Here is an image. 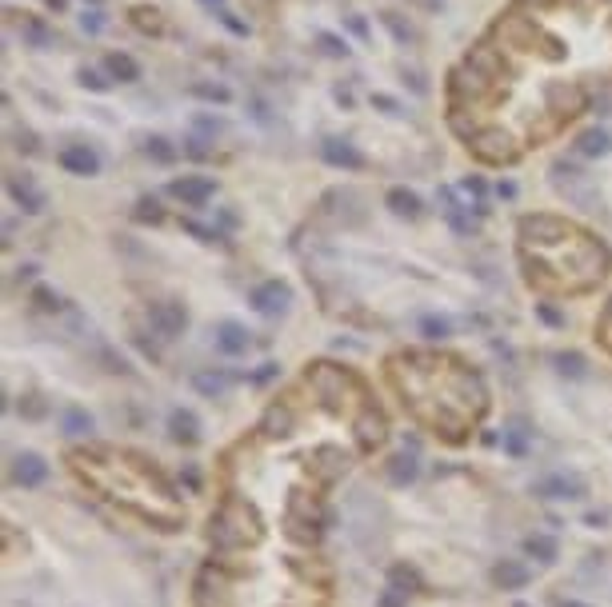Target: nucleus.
<instances>
[{
  "label": "nucleus",
  "instance_id": "1",
  "mask_svg": "<svg viewBox=\"0 0 612 607\" xmlns=\"http://www.w3.org/2000/svg\"><path fill=\"white\" fill-rule=\"evenodd\" d=\"M288 300H292V292H288V284H280V280H268L253 292V308L260 316H280L288 308Z\"/></svg>",
  "mask_w": 612,
  "mask_h": 607
},
{
  "label": "nucleus",
  "instance_id": "2",
  "mask_svg": "<svg viewBox=\"0 0 612 607\" xmlns=\"http://www.w3.org/2000/svg\"><path fill=\"white\" fill-rule=\"evenodd\" d=\"M61 168L72 176H96L101 172V156L88 144H68V148H61Z\"/></svg>",
  "mask_w": 612,
  "mask_h": 607
},
{
  "label": "nucleus",
  "instance_id": "3",
  "mask_svg": "<svg viewBox=\"0 0 612 607\" xmlns=\"http://www.w3.org/2000/svg\"><path fill=\"white\" fill-rule=\"evenodd\" d=\"M168 192H173L176 200H184L188 208H200V204L213 200L216 184L208 180V176H184V180H173V188H168Z\"/></svg>",
  "mask_w": 612,
  "mask_h": 607
},
{
  "label": "nucleus",
  "instance_id": "4",
  "mask_svg": "<svg viewBox=\"0 0 612 607\" xmlns=\"http://www.w3.org/2000/svg\"><path fill=\"white\" fill-rule=\"evenodd\" d=\"M12 479L21 487H41L44 479H49V464H44L36 452H24L12 460Z\"/></svg>",
  "mask_w": 612,
  "mask_h": 607
},
{
  "label": "nucleus",
  "instance_id": "5",
  "mask_svg": "<svg viewBox=\"0 0 612 607\" xmlns=\"http://www.w3.org/2000/svg\"><path fill=\"white\" fill-rule=\"evenodd\" d=\"M148 320L160 336H180L184 324H188V316H184V304H153L148 308Z\"/></svg>",
  "mask_w": 612,
  "mask_h": 607
},
{
  "label": "nucleus",
  "instance_id": "6",
  "mask_svg": "<svg viewBox=\"0 0 612 607\" xmlns=\"http://www.w3.org/2000/svg\"><path fill=\"white\" fill-rule=\"evenodd\" d=\"M320 156H325L332 168H364V156H360V148L357 144H348V140H325L320 144Z\"/></svg>",
  "mask_w": 612,
  "mask_h": 607
},
{
  "label": "nucleus",
  "instance_id": "7",
  "mask_svg": "<svg viewBox=\"0 0 612 607\" xmlns=\"http://www.w3.org/2000/svg\"><path fill=\"white\" fill-rule=\"evenodd\" d=\"M9 196L21 204L24 212H41V208H44V192L29 180V176H12V180H9Z\"/></svg>",
  "mask_w": 612,
  "mask_h": 607
},
{
  "label": "nucleus",
  "instance_id": "8",
  "mask_svg": "<svg viewBox=\"0 0 612 607\" xmlns=\"http://www.w3.org/2000/svg\"><path fill=\"white\" fill-rule=\"evenodd\" d=\"M168 432H173L176 444H196V440H200V420H196L188 408H176V412L168 415Z\"/></svg>",
  "mask_w": 612,
  "mask_h": 607
},
{
  "label": "nucleus",
  "instance_id": "9",
  "mask_svg": "<svg viewBox=\"0 0 612 607\" xmlns=\"http://www.w3.org/2000/svg\"><path fill=\"white\" fill-rule=\"evenodd\" d=\"M536 492H541L544 499H581L584 484H581V479H568V476H552V479H541Z\"/></svg>",
  "mask_w": 612,
  "mask_h": 607
},
{
  "label": "nucleus",
  "instance_id": "10",
  "mask_svg": "<svg viewBox=\"0 0 612 607\" xmlns=\"http://www.w3.org/2000/svg\"><path fill=\"white\" fill-rule=\"evenodd\" d=\"M216 344H220V352L240 356V352H248V332L240 324H233V320H225V324L216 328Z\"/></svg>",
  "mask_w": 612,
  "mask_h": 607
},
{
  "label": "nucleus",
  "instance_id": "11",
  "mask_svg": "<svg viewBox=\"0 0 612 607\" xmlns=\"http://www.w3.org/2000/svg\"><path fill=\"white\" fill-rule=\"evenodd\" d=\"M492 579H496L504 591H512V587H524V583H529V567L516 564V559H504V564L492 567Z\"/></svg>",
  "mask_w": 612,
  "mask_h": 607
},
{
  "label": "nucleus",
  "instance_id": "12",
  "mask_svg": "<svg viewBox=\"0 0 612 607\" xmlns=\"http://www.w3.org/2000/svg\"><path fill=\"white\" fill-rule=\"evenodd\" d=\"M104 68H108V76H113V81H121V84L141 81V64H136L133 56H124V52H113V56L104 61Z\"/></svg>",
  "mask_w": 612,
  "mask_h": 607
},
{
  "label": "nucleus",
  "instance_id": "13",
  "mask_svg": "<svg viewBox=\"0 0 612 607\" xmlns=\"http://www.w3.org/2000/svg\"><path fill=\"white\" fill-rule=\"evenodd\" d=\"M388 208L397 216H420V200L408 192V188H392V192H388Z\"/></svg>",
  "mask_w": 612,
  "mask_h": 607
},
{
  "label": "nucleus",
  "instance_id": "14",
  "mask_svg": "<svg viewBox=\"0 0 612 607\" xmlns=\"http://www.w3.org/2000/svg\"><path fill=\"white\" fill-rule=\"evenodd\" d=\"M193 388H196V392H204V395H220V392H228V375H220V372H196L193 375Z\"/></svg>",
  "mask_w": 612,
  "mask_h": 607
},
{
  "label": "nucleus",
  "instance_id": "15",
  "mask_svg": "<svg viewBox=\"0 0 612 607\" xmlns=\"http://www.w3.org/2000/svg\"><path fill=\"white\" fill-rule=\"evenodd\" d=\"M61 427H64L68 435H88V432H92V415L81 412V408H68V412L61 415Z\"/></svg>",
  "mask_w": 612,
  "mask_h": 607
},
{
  "label": "nucleus",
  "instance_id": "16",
  "mask_svg": "<svg viewBox=\"0 0 612 607\" xmlns=\"http://www.w3.org/2000/svg\"><path fill=\"white\" fill-rule=\"evenodd\" d=\"M388 479H392V484H412V479H417V460H412V455H397V460L388 464Z\"/></svg>",
  "mask_w": 612,
  "mask_h": 607
},
{
  "label": "nucleus",
  "instance_id": "17",
  "mask_svg": "<svg viewBox=\"0 0 612 607\" xmlns=\"http://www.w3.org/2000/svg\"><path fill=\"white\" fill-rule=\"evenodd\" d=\"M608 132L604 128H592V132H584L581 136V156H604L608 152Z\"/></svg>",
  "mask_w": 612,
  "mask_h": 607
},
{
  "label": "nucleus",
  "instance_id": "18",
  "mask_svg": "<svg viewBox=\"0 0 612 607\" xmlns=\"http://www.w3.org/2000/svg\"><path fill=\"white\" fill-rule=\"evenodd\" d=\"M524 547H529V556H536L541 564H552V559H556V539L552 536H529Z\"/></svg>",
  "mask_w": 612,
  "mask_h": 607
},
{
  "label": "nucleus",
  "instance_id": "19",
  "mask_svg": "<svg viewBox=\"0 0 612 607\" xmlns=\"http://www.w3.org/2000/svg\"><path fill=\"white\" fill-rule=\"evenodd\" d=\"M449 332H452V324L440 320V316H424V320H420V336H424V340H444Z\"/></svg>",
  "mask_w": 612,
  "mask_h": 607
},
{
  "label": "nucleus",
  "instance_id": "20",
  "mask_svg": "<svg viewBox=\"0 0 612 607\" xmlns=\"http://www.w3.org/2000/svg\"><path fill=\"white\" fill-rule=\"evenodd\" d=\"M196 96H204V100H216V104H228L233 100V92L225 88V84H193Z\"/></svg>",
  "mask_w": 612,
  "mask_h": 607
},
{
  "label": "nucleus",
  "instance_id": "21",
  "mask_svg": "<svg viewBox=\"0 0 612 607\" xmlns=\"http://www.w3.org/2000/svg\"><path fill=\"white\" fill-rule=\"evenodd\" d=\"M24 41H29V44H36V48H49V44H52V36L41 28V24H24Z\"/></svg>",
  "mask_w": 612,
  "mask_h": 607
},
{
  "label": "nucleus",
  "instance_id": "22",
  "mask_svg": "<svg viewBox=\"0 0 612 607\" xmlns=\"http://www.w3.org/2000/svg\"><path fill=\"white\" fill-rule=\"evenodd\" d=\"M556 364H561L568 375H584V360H581L576 352H572V356H568V352H564V356H556Z\"/></svg>",
  "mask_w": 612,
  "mask_h": 607
},
{
  "label": "nucleus",
  "instance_id": "23",
  "mask_svg": "<svg viewBox=\"0 0 612 607\" xmlns=\"http://www.w3.org/2000/svg\"><path fill=\"white\" fill-rule=\"evenodd\" d=\"M133 16H136V24H141L144 32H160V21H156V12H148V9H133Z\"/></svg>",
  "mask_w": 612,
  "mask_h": 607
},
{
  "label": "nucleus",
  "instance_id": "24",
  "mask_svg": "<svg viewBox=\"0 0 612 607\" xmlns=\"http://www.w3.org/2000/svg\"><path fill=\"white\" fill-rule=\"evenodd\" d=\"M148 156H156L160 164H168V160L176 156V152L168 148V140H148Z\"/></svg>",
  "mask_w": 612,
  "mask_h": 607
},
{
  "label": "nucleus",
  "instance_id": "25",
  "mask_svg": "<svg viewBox=\"0 0 612 607\" xmlns=\"http://www.w3.org/2000/svg\"><path fill=\"white\" fill-rule=\"evenodd\" d=\"M536 316H541L544 324H552V328H561V324H564V316L556 312V308H552V304H536Z\"/></svg>",
  "mask_w": 612,
  "mask_h": 607
},
{
  "label": "nucleus",
  "instance_id": "26",
  "mask_svg": "<svg viewBox=\"0 0 612 607\" xmlns=\"http://www.w3.org/2000/svg\"><path fill=\"white\" fill-rule=\"evenodd\" d=\"M36 304H41L44 312H52V308H61V296H52L49 288H36Z\"/></svg>",
  "mask_w": 612,
  "mask_h": 607
},
{
  "label": "nucleus",
  "instance_id": "27",
  "mask_svg": "<svg viewBox=\"0 0 612 607\" xmlns=\"http://www.w3.org/2000/svg\"><path fill=\"white\" fill-rule=\"evenodd\" d=\"M320 44H325V52H328V56H345V52H348V44H340L337 36H328V32L320 36Z\"/></svg>",
  "mask_w": 612,
  "mask_h": 607
},
{
  "label": "nucleus",
  "instance_id": "28",
  "mask_svg": "<svg viewBox=\"0 0 612 607\" xmlns=\"http://www.w3.org/2000/svg\"><path fill=\"white\" fill-rule=\"evenodd\" d=\"M81 84H84V88H96V92L108 88V81H101V76H96V72H88V68L81 72Z\"/></svg>",
  "mask_w": 612,
  "mask_h": 607
},
{
  "label": "nucleus",
  "instance_id": "29",
  "mask_svg": "<svg viewBox=\"0 0 612 607\" xmlns=\"http://www.w3.org/2000/svg\"><path fill=\"white\" fill-rule=\"evenodd\" d=\"M136 208H141V212H136L141 220H160V208H156V200H141Z\"/></svg>",
  "mask_w": 612,
  "mask_h": 607
},
{
  "label": "nucleus",
  "instance_id": "30",
  "mask_svg": "<svg viewBox=\"0 0 612 607\" xmlns=\"http://www.w3.org/2000/svg\"><path fill=\"white\" fill-rule=\"evenodd\" d=\"M404 596H408V591H400V587H388V596L380 599V607H400V603H404Z\"/></svg>",
  "mask_w": 612,
  "mask_h": 607
},
{
  "label": "nucleus",
  "instance_id": "31",
  "mask_svg": "<svg viewBox=\"0 0 612 607\" xmlns=\"http://www.w3.org/2000/svg\"><path fill=\"white\" fill-rule=\"evenodd\" d=\"M220 21H225V24H228V28H233V32H240V36H248V24H245V21H236L233 12H220Z\"/></svg>",
  "mask_w": 612,
  "mask_h": 607
},
{
  "label": "nucleus",
  "instance_id": "32",
  "mask_svg": "<svg viewBox=\"0 0 612 607\" xmlns=\"http://www.w3.org/2000/svg\"><path fill=\"white\" fill-rule=\"evenodd\" d=\"M276 372H280V368H276V364H260V372L253 375V384H268V380H272Z\"/></svg>",
  "mask_w": 612,
  "mask_h": 607
},
{
  "label": "nucleus",
  "instance_id": "33",
  "mask_svg": "<svg viewBox=\"0 0 612 607\" xmlns=\"http://www.w3.org/2000/svg\"><path fill=\"white\" fill-rule=\"evenodd\" d=\"M81 24H84V32H101V28H104V21H101V12H88V16H84Z\"/></svg>",
  "mask_w": 612,
  "mask_h": 607
},
{
  "label": "nucleus",
  "instance_id": "34",
  "mask_svg": "<svg viewBox=\"0 0 612 607\" xmlns=\"http://www.w3.org/2000/svg\"><path fill=\"white\" fill-rule=\"evenodd\" d=\"M372 104H377V108H384V112H397V100H388V96H372Z\"/></svg>",
  "mask_w": 612,
  "mask_h": 607
},
{
  "label": "nucleus",
  "instance_id": "35",
  "mask_svg": "<svg viewBox=\"0 0 612 607\" xmlns=\"http://www.w3.org/2000/svg\"><path fill=\"white\" fill-rule=\"evenodd\" d=\"M348 24H352V32H357V36H368V28H364V21H357V16H352V21H348Z\"/></svg>",
  "mask_w": 612,
  "mask_h": 607
},
{
  "label": "nucleus",
  "instance_id": "36",
  "mask_svg": "<svg viewBox=\"0 0 612 607\" xmlns=\"http://www.w3.org/2000/svg\"><path fill=\"white\" fill-rule=\"evenodd\" d=\"M556 607H584V603H576V599H561Z\"/></svg>",
  "mask_w": 612,
  "mask_h": 607
},
{
  "label": "nucleus",
  "instance_id": "37",
  "mask_svg": "<svg viewBox=\"0 0 612 607\" xmlns=\"http://www.w3.org/2000/svg\"><path fill=\"white\" fill-rule=\"evenodd\" d=\"M204 4H220V0H204Z\"/></svg>",
  "mask_w": 612,
  "mask_h": 607
}]
</instances>
